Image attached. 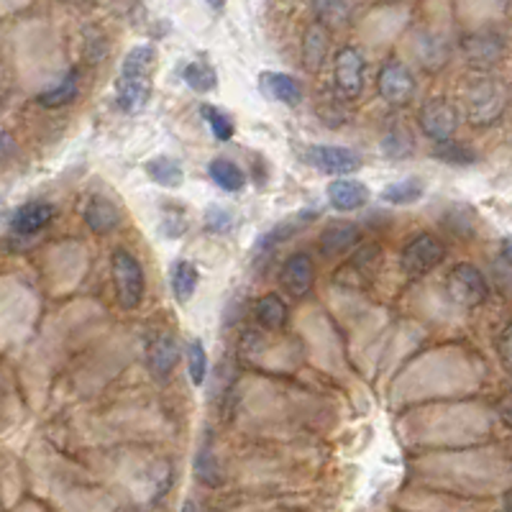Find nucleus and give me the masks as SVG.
<instances>
[{
    "mask_svg": "<svg viewBox=\"0 0 512 512\" xmlns=\"http://www.w3.org/2000/svg\"><path fill=\"white\" fill-rule=\"evenodd\" d=\"M205 223H208V231H213V233H226L228 228H231V223H233V218H231V213L228 211L218 208V205H213V208H208Z\"/></svg>",
    "mask_w": 512,
    "mask_h": 512,
    "instance_id": "31",
    "label": "nucleus"
},
{
    "mask_svg": "<svg viewBox=\"0 0 512 512\" xmlns=\"http://www.w3.org/2000/svg\"><path fill=\"white\" fill-rule=\"evenodd\" d=\"M85 223L95 233H110L113 228H119V223H121V211L108 197L95 195L85 205Z\"/></svg>",
    "mask_w": 512,
    "mask_h": 512,
    "instance_id": "17",
    "label": "nucleus"
},
{
    "mask_svg": "<svg viewBox=\"0 0 512 512\" xmlns=\"http://www.w3.org/2000/svg\"><path fill=\"white\" fill-rule=\"evenodd\" d=\"M331 52V36L323 24H310L302 33V64L308 72H318Z\"/></svg>",
    "mask_w": 512,
    "mask_h": 512,
    "instance_id": "14",
    "label": "nucleus"
},
{
    "mask_svg": "<svg viewBox=\"0 0 512 512\" xmlns=\"http://www.w3.org/2000/svg\"><path fill=\"white\" fill-rule=\"evenodd\" d=\"M77 90H80V77H77V72L72 70V72L64 77L62 82H57L54 88L42 92V95H39V103L44 108H62L75 100Z\"/></svg>",
    "mask_w": 512,
    "mask_h": 512,
    "instance_id": "26",
    "label": "nucleus"
},
{
    "mask_svg": "<svg viewBox=\"0 0 512 512\" xmlns=\"http://www.w3.org/2000/svg\"><path fill=\"white\" fill-rule=\"evenodd\" d=\"M328 200L336 211H359L369 203V190L359 180H348V177H336L328 185Z\"/></svg>",
    "mask_w": 512,
    "mask_h": 512,
    "instance_id": "15",
    "label": "nucleus"
},
{
    "mask_svg": "<svg viewBox=\"0 0 512 512\" xmlns=\"http://www.w3.org/2000/svg\"><path fill=\"white\" fill-rule=\"evenodd\" d=\"M498 512H512V495H507V498H505V502H502V507H499Z\"/></svg>",
    "mask_w": 512,
    "mask_h": 512,
    "instance_id": "36",
    "label": "nucleus"
},
{
    "mask_svg": "<svg viewBox=\"0 0 512 512\" xmlns=\"http://www.w3.org/2000/svg\"><path fill=\"white\" fill-rule=\"evenodd\" d=\"M308 162L318 166L323 175H336V177H346L351 172L362 169V154L346 149V147H328V144H318L308 149Z\"/></svg>",
    "mask_w": 512,
    "mask_h": 512,
    "instance_id": "9",
    "label": "nucleus"
},
{
    "mask_svg": "<svg viewBox=\"0 0 512 512\" xmlns=\"http://www.w3.org/2000/svg\"><path fill=\"white\" fill-rule=\"evenodd\" d=\"M505 110V90L495 80H482L471 85L467 95V116L471 126L487 128L498 121Z\"/></svg>",
    "mask_w": 512,
    "mask_h": 512,
    "instance_id": "4",
    "label": "nucleus"
},
{
    "mask_svg": "<svg viewBox=\"0 0 512 512\" xmlns=\"http://www.w3.org/2000/svg\"><path fill=\"white\" fill-rule=\"evenodd\" d=\"M433 156L453 166H467L477 162V151L471 149V147H467V144H459V141H443V144H436Z\"/></svg>",
    "mask_w": 512,
    "mask_h": 512,
    "instance_id": "27",
    "label": "nucleus"
},
{
    "mask_svg": "<svg viewBox=\"0 0 512 512\" xmlns=\"http://www.w3.org/2000/svg\"><path fill=\"white\" fill-rule=\"evenodd\" d=\"M446 292L461 308H479L489 295V285H487V277L482 274V270H477L469 261H461L449 274Z\"/></svg>",
    "mask_w": 512,
    "mask_h": 512,
    "instance_id": "3",
    "label": "nucleus"
},
{
    "mask_svg": "<svg viewBox=\"0 0 512 512\" xmlns=\"http://www.w3.org/2000/svg\"><path fill=\"white\" fill-rule=\"evenodd\" d=\"M280 282H282V287H285L292 298H305V295L313 289V282H316V267H313V259L308 254L289 256L285 264H282Z\"/></svg>",
    "mask_w": 512,
    "mask_h": 512,
    "instance_id": "11",
    "label": "nucleus"
},
{
    "mask_svg": "<svg viewBox=\"0 0 512 512\" xmlns=\"http://www.w3.org/2000/svg\"><path fill=\"white\" fill-rule=\"evenodd\" d=\"M498 354H499V362H502V366H505V369H507V372L512 375V323L510 326H505L502 333H499Z\"/></svg>",
    "mask_w": 512,
    "mask_h": 512,
    "instance_id": "32",
    "label": "nucleus"
},
{
    "mask_svg": "<svg viewBox=\"0 0 512 512\" xmlns=\"http://www.w3.org/2000/svg\"><path fill=\"white\" fill-rule=\"evenodd\" d=\"M502 259L512 267V236H507V239L502 242Z\"/></svg>",
    "mask_w": 512,
    "mask_h": 512,
    "instance_id": "34",
    "label": "nucleus"
},
{
    "mask_svg": "<svg viewBox=\"0 0 512 512\" xmlns=\"http://www.w3.org/2000/svg\"><path fill=\"white\" fill-rule=\"evenodd\" d=\"M156 60V52L151 44L134 46L123 57L121 75L116 80V106L123 113L134 116L141 113L151 98V67Z\"/></svg>",
    "mask_w": 512,
    "mask_h": 512,
    "instance_id": "1",
    "label": "nucleus"
},
{
    "mask_svg": "<svg viewBox=\"0 0 512 512\" xmlns=\"http://www.w3.org/2000/svg\"><path fill=\"white\" fill-rule=\"evenodd\" d=\"M180 362V346L169 333H156L147 346V366L156 382H169Z\"/></svg>",
    "mask_w": 512,
    "mask_h": 512,
    "instance_id": "10",
    "label": "nucleus"
},
{
    "mask_svg": "<svg viewBox=\"0 0 512 512\" xmlns=\"http://www.w3.org/2000/svg\"><path fill=\"white\" fill-rule=\"evenodd\" d=\"M208 175L226 193H242L243 187H246V175L231 159H213L211 165H208Z\"/></svg>",
    "mask_w": 512,
    "mask_h": 512,
    "instance_id": "22",
    "label": "nucleus"
},
{
    "mask_svg": "<svg viewBox=\"0 0 512 512\" xmlns=\"http://www.w3.org/2000/svg\"><path fill=\"white\" fill-rule=\"evenodd\" d=\"M5 147H8V138H5V136H0V156L5 154Z\"/></svg>",
    "mask_w": 512,
    "mask_h": 512,
    "instance_id": "38",
    "label": "nucleus"
},
{
    "mask_svg": "<svg viewBox=\"0 0 512 512\" xmlns=\"http://www.w3.org/2000/svg\"><path fill=\"white\" fill-rule=\"evenodd\" d=\"M195 477L203 484H208V487H218V484L223 482V471H221V464H218L215 453L208 451V449H203V451L197 453Z\"/></svg>",
    "mask_w": 512,
    "mask_h": 512,
    "instance_id": "30",
    "label": "nucleus"
},
{
    "mask_svg": "<svg viewBox=\"0 0 512 512\" xmlns=\"http://www.w3.org/2000/svg\"><path fill=\"white\" fill-rule=\"evenodd\" d=\"M377 92L379 98L390 106H405L415 92V77L403 62L390 60L379 70Z\"/></svg>",
    "mask_w": 512,
    "mask_h": 512,
    "instance_id": "8",
    "label": "nucleus"
},
{
    "mask_svg": "<svg viewBox=\"0 0 512 512\" xmlns=\"http://www.w3.org/2000/svg\"><path fill=\"white\" fill-rule=\"evenodd\" d=\"M364 77H366V62L362 52L354 46H344L336 52L333 60V80L341 95L346 98H359L364 90Z\"/></svg>",
    "mask_w": 512,
    "mask_h": 512,
    "instance_id": "7",
    "label": "nucleus"
},
{
    "mask_svg": "<svg viewBox=\"0 0 512 512\" xmlns=\"http://www.w3.org/2000/svg\"><path fill=\"white\" fill-rule=\"evenodd\" d=\"M313 11L318 15V24H323L326 29H338L346 26L351 5L348 0H313Z\"/></svg>",
    "mask_w": 512,
    "mask_h": 512,
    "instance_id": "24",
    "label": "nucleus"
},
{
    "mask_svg": "<svg viewBox=\"0 0 512 512\" xmlns=\"http://www.w3.org/2000/svg\"><path fill=\"white\" fill-rule=\"evenodd\" d=\"M182 80L195 92H211L218 88V75L208 62H187L182 67Z\"/></svg>",
    "mask_w": 512,
    "mask_h": 512,
    "instance_id": "23",
    "label": "nucleus"
},
{
    "mask_svg": "<svg viewBox=\"0 0 512 512\" xmlns=\"http://www.w3.org/2000/svg\"><path fill=\"white\" fill-rule=\"evenodd\" d=\"M254 316L261 328H267V331H280V328H285L289 310H287L285 300H282L280 295H264V298L256 300Z\"/></svg>",
    "mask_w": 512,
    "mask_h": 512,
    "instance_id": "20",
    "label": "nucleus"
},
{
    "mask_svg": "<svg viewBox=\"0 0 512 512\" xmlns=\"http://www.w3.org/2000/svg\"><path fill=\"white\" fill-rule=\"evenodd\" d=\"M54 218V208L49 203H26L24 208H18L11 218V228L15 233H36Z\"/></svg>",
    "mask_w": 512,
    "mask_h": 512,
    "instance_id": "18",
    "label": "nucleus"
},
{
    "mask_svg": "<svg viewBox=\"0 0 512 512\" xmlns=\"http://www.w3.org/2000/svg\"><path fill=\"white\" fill-rule=\"evenodd\" d=\"M362 242V233L354 223H346V221H338V223H331L320 233V242H318V249L323 256H341L354 251Z\"/></svg>",
    "mask_w": 512,
    "mask_h": 512,
    "instance_id": "13",
    "label": "nucleus"
},
{
    "mask_svg": "<svg viewBox=\"0 0 512 512\" xmlns=\"http://www.w3.org/2000/svg\"><path fill=\"white\" fill-rule=\"evenodd\" d=\"M182 512H197V505L193 502V499H187V502L182 505Z\"/></svg>",
    "mask_w": 512,
    "mask_h": 512,
    "instance_id": "37",
    "label": "nucleus"
},
{
    "mask_svg": "<svg viewBox=\"0 0 512 512\" xmlns=\"http://www.w3.org/2000/svg\"><path fill=\"white\" fill-rule=\"evenodd\" d=\"M422 180H415V177H407V180L392 182L382 190V200L390 203V205H410L415 200L422 197Z\"/></svg>",
    "mask_w": 512,
    "mask_h": 512,
    "instance_id": "25",
    "label": "nucleus"
},
{
    "mask_svg": "<svg viewBox=\"0 0 512 512\" xmlns=\"http://www.w3.org/2000/svg\"><path fill=\"white\" fill-rule=\"evenodd\" d=\"M144 169H147L151 182H156L159 187H166V190L180 187L182 180H185L182 165L175 156H154V159H149V162L144 165Z\"/></svg>",
    "mask_w": 512,
    "mask_h": 512,
    "instance_id": "21",
    "label": "nucleus"
},
{
    "mask_svg": "<svg viewBox=\"0 0 512 512\" xmlns=\"http://www.w3.org/2000/svg\"><path fill=\"white\" fill-rule=\"evenodd\" d=\"M499 418H502V422H505L507 428H512V392L499 403Z\"/></svg>",
    "mask_w": 512,
    "mask_h": 512,
    "instance_id": "33",
    "label": "nucleus"
},
{
    "mask_svg": "<svg viewBox=\"0 0 512 512\" xmlns=\"http://www.w3.org/2000/svg\"><path fill=\"white\" fill-rule=\"evenodd\" d=\"M261 90L267 92V98L282 103V106H300L302 103V88L300 82L292 75L285 72H264L259 77Z\"/></svg>",
    "mask_w": 512,
    "mask_h": 512,
    "instance_id": "16",
    "label": "nucleus"
},
{
    "mask_svg": "<svg viewBox=\"0 0 512 512\" xmlns=\"http://www.w3.org/2000/svg\"><path fill=\"white\" fill-rule=\"evenodd\" d=\"M505 52V42L502 36L495 33V31H482V33H474L464 42V54H467L469 64L479 67V70H487L492 67L495 62H499Z\"/></svg>",
    "mask_w": 512,
    "mask_h": 512,
    "instance_id": "12",
    "label": "nucleus"
},
{
    "mask_svg": "<svg viewBox=\"0 0 512 512\" xmlns=\"http://www.w3.org/2000/svg\"><path fill=\"white\" fill-rule=\"evenodd\" d=\"M446 246L436 239L433 233H421L415 239H410L400 254V267L407 277H422L428 271H433L443 261Z\"/></svg>",
    "mask_w": 512,
    "mask_h": 512,
    "instance_id": "5",
    "label": "nucleus"
},
{
    "mask_svg": "<svg viewBox=\"0 0 512 512\" xmlns=\"http://www.w3.org/2000/svg\"><path fill=\"white\" fill-rule=\"evenodd\" d=\"M169 282H172V295H175V300L180 302V305H187V302L193 300V295H195L197 289V282H200V271L193 261H175L172 264V277H169Z\"/></svg>",
    "mask_w": 512,
    "mask_h": 512,
    "instance_id": "19",
    "label": "nucleus"
},
{
    "mask_svg": "<svg viewBox=\"0 0 512 512\" xmlns=\"http://www.w3.org/2000/svg\"><path fill=\"white\" fill-rule=\"evenodd\" d=\"M205 3H208V5H211L213 11H221V8H223V5H226V0H205Z\"/></svg>",
    "mask_w": 512,
    "mask_h": 512,
    "instance_id": "35",
    "label": "nucleus"
},
{
    "mask_svg": "<svg viewBox=\"0 0 512 512\" xmlns=\"http://www.w3.org/2000/svg\"><path fill=\"white\" fill-rule=\"evenodd\" d=\"M200 116H203V121L211 126L213 136L218 138V141H228L231 136H233V121L228 119L226 113L221 110V108L211 106V103H203L200 106Z\"/></svg>",
    "mask_w": 512,
    "mask_h": 512,
    "instance_id": "29",
    "label": "nucleus"
},
{
    "mask_svg": "<svg viewBox=\"0 0 512 512\" xmlns=\"http://www.w3.org/2000/svg\"><path fill=\"white\" fill-rule=\"evenodd\" d=\"M187 377L195 387H200L208 377V354H205V346L200 338H193L187 344Z\"/></svg>",
    "mask_w": 512,
    "mask_h": 512,
    "instance_id": "28",
    "label": "nucleus"
},
{
    "mask_svg": "<svg viewBox=\"0 0 512 512\" xmlns=\"http://www.w3.org/2000/svg\"><path fill=\"white\" fill-rule=\"evenodd\" d=\"M418 123H421V131L428 138H433L436 144L443 141H451L456 128H459V113L456 108L443 100V98H431L421 106L418 113Z\"/></svg>",
    "mask_w": 512,
    "mask_h": 512,
    "instance_id": "6",
    "label": "nucleus"
},
{
    "mask_svg": "<svg viewBox=\"0 0 512 512\" xmlns=\"http://www.w3.org/2000/svg\"><path fill=\"white\" fill-rule=\"evenodd\" d=\"M110 271H113V285H116L121 308L136 310L144 300V289H147L144 270H141L138 259L126 249H116L113 259H110Z\"/></svg>",
    "mask_w": 512,
    "mask_h": 512,
    "instance_id": "2",
    "label": "nucleus"
}]
</instances>
